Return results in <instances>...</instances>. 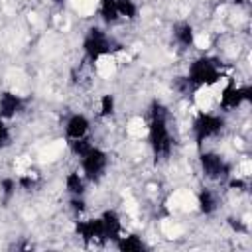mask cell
I'll use <instances>...</instances> for the list:
<instances>
[{
  "label": "cell",
  "instance_id": "obj_6",
  "mask_svg": "<svg viewBox=\"0 0 252 252\" xmlns=\"http://www.w3.org/2000/svg\"><path fill=\"white\" fill-rule=\"evenodd\" d=\"M77 234L89 242V244H104L108 238H106V232H104V226H102V220L100 219H91V220H81L77 222L75 226Z\"/></svg>",
  "mask_w": 252,
  "mask_h": 252
},
{
  "label": "cell",
  "instance_id": "obj_24",
  "mask_svg": "<svg viewBox=\"0 0 252 252\" xmlns=\"http://www.w3.org/2000/svg\"><path fill=\"white\" fill-rule=\"evenodd\" d=\"M230 187H238V189H244L246 185H244L240 179H230Z\"/></svg>",
  "mask_w": 252,
  "mask_h": 252
},
{
  "label": "cell",
  "instance_id": "obj_9",
  "mask_svg": "<svg viewBox=\"0 0 252 252\" xmlns=\"http://www.w3.org/2000/svg\"><path fill=\"white\" fill-rule=\"evenodd\" d=\"M22 106H24V100H22L18 94H14V93H10V91H6V93L0 94V116H2V118H12V116H16V114L22 110Z\"/></svg>",
  "mask_w": 252,
  "mask_h": 252
},
{
  "label": "cell",
  "instance_id": "obj_20",
  "mask_svg": "<svg viewBox=\"0 0 252 252\" xmlns=\"http://www.w3.org/2000/svg\"><path fill=\"white\" fill-rule=\"evenodd\" d=\"M10 144V130H8V126L2 122V118H0V150L2 148H6Z\"/></svg>",
  "mask_w": 252,
  "mask_h": 252
},
{
  "label": "cell",
  "instance_id": "obj_23",
  "mask_svg": "<svg viewBox=\"0 0 252 252\" xmlns=\"http://www.w3.org/2000/svg\"><path fill=\"white\" fill-rule=\"evenodd\" d=\"M71 207H73V211H85V201L81 199V197H73V201H71Z\"/></svg>",
  "mask_w": 252,
  "mask_h": 252
},
{
  "label": "cell",
  "instance_id": "obj_14",
  "mask_svg": "<svg viewBox=\"0 0 252 252\" xmlns=\"http://www.w3.org/2000/svg\"><path fill=\"white\" fill-rule=\"evenodd\" d=\"M65 183H67V191H69L73 197H81V195L85 193V183H83V179L79 177V173L71 171V173L67 175Z\"/></svg>",
  "mask_w": 252,
  "mask_h": 252
},
{
  "label": "cell",
  "instance_id": "obj_16",
  "mask_svg": "<svg viewBox=\"0 0 252 252\" xmlns=\"http://www.w3.org/2000/svg\"><path fill=\"white\" fill-rule=\"evenodd\" d=\"M100 16L104 22H116L118 20V8H116V0H102L100 2Z\"/></svg>",
  "mask_w": 252,
  "mask_h": 252
},
{
  "label": "cell",
  "instance_id": "obj_7",
  "mask_svg": "<svg viewBox=\"0 0 252 252\" xmlns=\"http://www.w3.org/2000/svg\"><path fill=\"white\" fill-rule=\"evenodd\" d=\"M252 100V87H240L236 89L232 83H228L222 91L220 96V106L224 110H232L236 106H240L242 102H250Z\"/></svg>",
  "mask_w": 252,
  "mask_h": 252
},
{
  "label": "cell",
  "instance_id": "obj_8",
  "mask_svg": "<svg viewBox=\"0 0 252 252\" xmlns=\"http://www.w3.org/2000/svg\"><path fill=\"white\" fill-rule=\"evenodd\" d=\"M201 167H203V173L209 179H222L230 171V167L222 161V158L217 156V154H213V152L201 154Z\"/></svg>",
  "mask_w": 252,
  "mask_h": 252
},
{
  "label": "cell",
  "instance_id": "obj_19",
  "mask_svg": "<svg viewBox=\"0 0 252 252\" xmlns=\"http://www.w3.org/2000/svg\"><path fill=\"white\" fill-rule=\"evenodd\" d=\"M114 112V98L112 94H104L100 98V116H110Z\"/></svg>",
  "mask_w": 252,
  "mask_h": 252
},
{
  "label": "cell",
  "instance_id": "obj_5",
  "mask_svg": "<svg viewBox=\"0 0 252 252\" xmlns=\"http://www.w3.org/2000/svg\"><path fill=\"white\" fill-rule=\"evenodd\" d=\"M106 163H108L106 154H104L102 150L94 148V146L83 156V171H85V175H87L91 181H98V179H100V175H102L104 169H106Z\"/></svg>",
  "mask_w": 252,
  "mask_h": 252
},
{
  "label": "cell",
  "instance_id": "obj_11",
  "mask_svg": "<svg viewBox=\"0 0 252 252\" xmlns=\"http://www.w3.org/2000/svg\"><path fill=\"white\" fill-rule=\"evenodd\" d=\"M100 220H102V226H104L106 238H108V240H116V238L120 236V230H122L118 215H116L114 211H104V213H102V217H100Z\"/></svg>",
  "mask_w": 252,
  "mask_h": 252
},
{
  "label": "cell",
  "instance_id": "obj_12",
  "mask_svg": "<svg viewBox=\"0 0 252 252\" xmlns=\"http://www.w3.org/2000/svg\"><path fill=\"white\" fill-rule=\"evenodd\" d=\"M116 246L122 250V252H140L144 250V242L136 236V234H130V236H118L116 238Z\"/></svg>",
  "mask_w": 252,
  "mask_h": 252
},
{
  "label": "cell",
  "instance_id": "obj_18",
  "mask_svg": "<svg viewBox=\"0 0 252 252\" xmlns=\"http://www.w3.org/2000/svg\"><path fill=\"white\" fill-rule=\"evenodd\" d=\"M93 148V144L87 140V138H79V140H71V152L79 158H83L89 150Z\"/></svg>",
  "mask_w": 252,
  "mask_h": 252
},
{
  "label": "cell",
  "instance_id": "obj_10",
  "mask_svg": "<svg viewBox=\"0 0 252 252\" xmlns=\"http://www.w3.org/2000/svg\"><path fill=\"white\" fill-rule=\"evenodd\" d=\"M89 130V120L83 116V114H73L65 126V134L69 140H79V138H85Z\"/></svg>",
  "mask_w": 252,
  "mask_h": 252
},
{
  "label": "cell",
  "instance_id": "obj_2",
  "mask_svg": "<svg viewBox=\"0 0 252 252\" xmlns=\"http://www.w3.org/2000/svg\"><path fill=\"white\" fill-rule=\"evenodd\" d=\"M220 79V71H219V63L215 59H207L201 57L197 61L191 63L189 67V75L187 81L191 83V87H201V85H213Z\"/></svg>",
  "mask_w": 252,
  "mask_h": 252
},
{
  "label": "cell",
  "instance_id": "obj_17",
  "mask_svg": "<svg viewBox=\"0 0 252 252\" xmlns=\"http://www.w3.org/2000/svg\"><path fill=\"white\" fill-rule=\"evenodd\" d=\"M116 8H118V14L128 20H134L138 16V6L132 0H116Z\"/></svg>",
  "mask_w": 252,
  "mask_h": 252
},
{
  "label": "cell",
  "instance_id": "obj_3",
  "mask_svg": "<svg viewBox=\"0 0 252 252\" xmlns=\"http://www.w3.org/2000/svg\"><path fill=\"white\" fill-rule=\"evenodd\" d=\"M83 49L91 61H96L98 57L110 53L114 47H112V41L106 37V33L100 28H91L83 41Z\"/></svg>",
  "mask_w": 252,
  "mask_h": 252
},
{
  "label": "cell",
  "instance_id": "obj_25",
  "mask_svg": "<svg viewBox=\"0 0 252 252\" xmlns=\"http://www.w3.org/2000/svg\"><path fill=\"white\" fill-rule=\"evenodd\" d=\"M232 2H234V4H242L244 0H232Z\"/></svg>",
  "mask_w": 252,
  "mask_h": 252
},
{
  "label": "cell",
  "instance_id": "obj_13",
  "mask_svg": "<svg viewBox=\"0 0 252 252\" xmlns=\"http://www.w3.org/2000/svg\"><path fill=\"white\" fill-rule=\"evenodd\" d=\"M175 39L183 45V47H191L193 41H195V33H193V28L189 24H179L175 28Z\"/></svg>",
  "mask_w": 252,
  "mask_h": 252
},
{
  "label": "cell",
  "instance_id": "obj_1",
  "mask_svg": "<svg viewBox=\"0 0 252 252\" xmlns=\"http://www.w3.org/2000/svg\"><path fill=\"white\" fill-rule=\"evenodd\" d=\"M150 146L156 158H167L171 152V136L167 130V108L154 100L150 106Z\"/></svg>",
  "mask_w": 252,
  "mask_h": 252
},
{
  "label": "cell",
  "instance_id": "obj_15",
  "mask_svg": "<svg viewBox=\"0 0 252 252\" xmlns=\"http://www.w3.org/2000/svg\"><path fill=\"white\" fill-rule=\"evenodd\" d=\"M215 207H217L215 195H213L209 189H201V193H199V209H201V213L211 215V213L215 211Z\"/></svg>",
  "mask_w": 252,
  "mask_h": 252
},
{
  "label": "cell",
  "instance_id": "obj_21",
  "mask_svg": "<svg viewBox=\"0 0 252 252\" xmlns=\"http://www.w3.org/2000/svg\"><path fill=\"white\" fill-rule=\"evenodd\" d=\"M14 189H16V181H14V179H10V177L2 179V193H4V197H6V199H8V197H12Z\"/></svg>",
  "mask_w": 252,
  "mask_h": 252
},
{
  "label": "cell",
  "instance_id": "obj_4",
  "mask_svg": "<svg viewBox=\"0 0 252 252\" xmlns=\"http://www.w3.org/2000/svg\"><path fill=\"white\" fill-rule=\"evenodd\" d=\"M222 128H224V118H222V116H219V114H205V112H201V114L195 118V124H193L197 144L201 146L207 138L217 136Z\"/></svg>",
  "mask_w": 252,
  "mask_h": 252
},
{
  "label": "cell",
  "instance_id": "obj_22",
  "mask_svg": "<svg viewBox=\"0 0 252 252\" xmlns=\"http://www.w3.org/2000/svg\"><path fill=\"white\" fill-rule=\"evenodd\" d=\"M18 183H20L22 189H32V187L35 185V177H32V175H22V177L18 179Z\"/></svg>",
  "mask_w": 252,
  "mask_h": 252
}]
</instances>
